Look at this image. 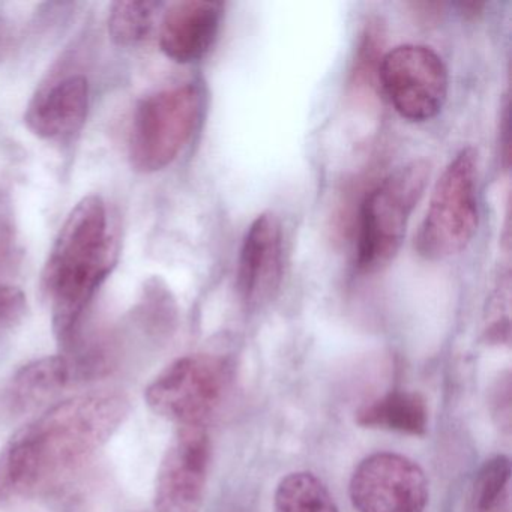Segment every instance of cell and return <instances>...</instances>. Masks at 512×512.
<instances>
[{
    "instance_id": "cell-1",
    "label": "cell",
    "mask_w": 512,
    "mask_h": 512,
    "mask_svg": "<svg viewBox=\"0 0 512 512\" xmlns=\"http://www.w3.org/2000/svg\"><path fill=\"white\" fill-rule=\"evenodd\" d=\"M130 409L128 398L113 391L53 404L0 452V500L49 490L82 469L115 436Z\"/></svg>"
},
{
    "instance_id": "cell-2",
    "label": "cell",
    "mask_w": 512,
    "mask_h": 512,
    "mask_svg": "<svg viewBox=\"0 0 512 512\" xmlns=\"http://www.w3.org/2000/svg\"><path fill=\"white\" fill-rule=\"evenodd\" d=\"M116 262V242L104 200L83 197L62 224L43 271L59 340L73 335L86 307Z\"/></svg>"
},
{
    "instance_id": "cell-3",
    "label": "cell",
    "mask_w": 512,
    "mask_h": 512,
    "mask_svg": "<svg viewBox=\"0 0 512 512\" xmlns=\"http://www.w3.org/2000/svg\"><path fill=\"white\" fill-rule=\"evenodd\" d=\"M430 173L428 161L413 160L389 173L367 194L359 212V271L373 274L395 259Z\"/></svg>"
},
{
    "instance_id": "cell-4",
    "label": "cell",
    "mask_w": 512,
    "mask_h": 512,
    "mask_svg": "<svg viewBox=\"0 0 512 512\" xmlns=\"http://www.w3.org/2000/svg\"><path fill=\"white\" fill-rule=\"evenodd\" d=\"M478 224V151L469 146L455 155L437 181L416 236V251L430 262L449 259L472 242Z\"/></svg>"
},
{
    "instance_id": "cell-5",
    "label": "cell",
    "mask_w": 512,
    "mask_h": 512,
    "mask_svg": "<svg viewBox=\"0 0 512 512\" xmlns=\"http://www.w3.org/2000/svg\"><path fill=\"white\" fill-rule=\"evenodd\" d=\"M202 110V91L194 85L164 89L143 98L131 125L134 169L154 173L170 166L193 137Z\"/></svg>"
},
{
    "instance_id": "cell-6",
    "label": "cell",
    "mask_w": 512,
    "mask_h": 512,
    "mask_svg": "<svg viewBox=\"0 0 512 512\" xmlns=\"http://www.w3.org/2000/svg\"><path fill=\"white\" fill-rule=\"evenodd\" d=\"M229 373V365L220 356H182L149 383L146 404L155 415L178 427H205L223 404Z\"/></svg>"
},
{
    "instance_id": "cell-7",
    "label": "cell",
    "mask_w": 512,
    "mask_h": 512,
    "mask_svg": "<svg viewBox=\"0 0 512 512\" xmlns=\"http://www.w3.org/2000/svg\"><path fill=\"white\" fill-rule=\"evenodd\" d=\"M377 79L398 115L410 122L436 118L448 98V70L430 47H395L383 56Z\"/></svg>"
},
{
    "instance_id": "cell-8",
    "label": "cell",
    "mask_w": 512,
    "mask_h": 512,
    "mask_svg": "<svg viewBox=\"0 0 512 512\" xmlns=\"http://www.w3.org/2000/svg\"><path fill=\"white\" fill-rule=\"evenodd\" d=\"M349 493L358 512H424L428 481L410 458L377 452L358 464Z\"/></svg>"
},
{
    "instance_id": "cell-9",
    "label": "cell",
    "mask_w": 512,
    "mask_h": 512,
    "mask_svg": "<svg viewBox=\"0 0 512 512\" xmlns=\"http://www.w3.org/2000/svg\"><path fill=\"white\" fill-rule=\"evenodd\" d=\"M211 440L205 427H179L155 481V511L200 512L208 481Z\"/></svg>"
},
{
    "instance_id": "cell-10",
    "label": "cell",
    "mask_w": 512,
    "mask_h": 512,
    "mask_svg": "<svg viewBox=\"0 0 512 512\" xmlns=\"http://www.w3.org/2000/svg\"><path fill=\"white\" fill-rule=\"evenodd\" d=\"M284 238L280 218L259 215L248 227L238 266V289L248 307L271 301L283 280Z\"/></svg>"
},
{
    "instance_id": "cell-11",
    "label": "cell",
    "mask_w": 512,
    "mask_h": 512,
    "mask_svg": "<svg viewBox=\"0 0 512 512\" xmlns=\"http://www.w3.org/2000/svg\"><path fill=\"white\" fill-rule=\"evenodd\" d=\"M223 5L208 0H184L170 5L161 19L160 47L178 64L205 58L220 34Z\"/></svg>"
},
{
    "instance_id": "cell-12",
    "label": "cell",
    "mask_w": 512,
    "mask_h": 512,
    "mask_svg": "<svg viewBox=\"0 0 512 512\" xmlns=\"http://www.w3.org/2000/svg\"><path fill=\"white\" fill-rule=\"evenodd\" d=\"M89 112V82L70 76L35 95L25 113L29 130L44 140H62L76 134Z\"/></svg>"
},
{
    "instance_id": "cell-13",
    "label": "cell",
    "mask_w": 512,
    "mask_h": 512,
    "mask_svg": "<svg viewBox=\"0 0 512 512\" xmlns=\"http://www.w3.org/2000/svg\"><path fill=\"white\" fill-rule=\"evenodd\" d=\"M70 374V364L64 356H44L23 365L8 385L11 412H31L43 406L67 386Z\"/></svg>"
},
{
    "instance_id": "cell-14",
    "label": "cell",
    "mask_w": 512,
    "mask_h": 512,
    "mask_svg": "<svg viewBox=\"0 0 512 512\" xmlns=\"http://www.w3.org/2000/svg\"><path fill=\"white\" fill-rule=\"evenodd\" d=\"M356 422L365 428L424 436L428 427L427 403L418 392L392 391L361 407Z\"/></svg>"
},
{
    "instance_id": "cell-15",
    "label": "cell",
    "mask_w": 512,
    "mask_h": 512,
    "mask_svg": "<svg viewBox=\"0 0 512 512\" xmlns=\"http://www.w3.org/2000/svg\"><path fill=\"white\" fill-rule=\"evenodd\" d=\"M275 512H338L334 497L313 473L295 472L275 490Z\"/></svg>"
},
{
    "instance_id": "cell-16",
    "label": "cell",
    "mask_w": 512,
    "mask_h": 512,
    "mask_svg": "<svg viewBox=\"0 0 512 512\" xmlns=\"http://www.w3.org/2000/svg\"><path fill=\"white\" fill-rule=\"evenodd\" d=\"M158 2H116L109 14V35L121 47H134L154 28Z\"/></svg>"
},
{
    "instance_id": "cell-17",
    "label": "cell",
    "mask_w": 512,
    "mask_h": 512,
    "mask_svg": "<svg viewBox=\"0 0 512 512\" xmlns=\"http://www.w3.org/2000/svg\"><path fill=\"white\" fill-rule=\"evenodd\" d=\"M383 44H385V25L382 20L379 17L368 19L359 35L352 73H350V85L356 91H367L373 85L383 58Z\"/></svg>"
},
{
    "instance_id": "cell-18",
    "label": "cell",
    "mask_w": 512,
    "mask_h": 512,
    "mask_svg": "<svg viewBox=\"0 0 512 512\" xmlns=\"http://www.w3.org/2000/svg\"><path fill=\"white\" fill-rule=\"evenodd\" d=\"M511 478V461L505 455H496L485 461L476 475L473 499L479 512H488L505 491Z\"/></svg>"
},
{
    "instance_id": "cell-19",
    "label": "cell",
    "mask_w": 512,
    "mask_h": 512,
    "mask_svg": "<svg viewBox=\"0 0 512 512\" xmlns=\"http://www.w3.org/2000/svg\"><path fill=\"white\" fill-rule=\"evenodd\" d=\"M25 293L16 286H0V331L13 329L26 316Z\"/></svg>"
},
{
    "instance_id": "cell-20",
    "label": "cell",
    "mask_w": 512,
    "mask_h": 512,
    "mask_svg": "<svg viewBox=\"0 0 512 512\" xmlns=\"http://www.w3.org/2000/svg\"><path fill=\"white\" fill-rule=\"evenodd\" d=\"M13 215L10 206L0 199V268L8 262L13 253L14 241H16V229H14Z\"/></svg>"
}]
</instances>
